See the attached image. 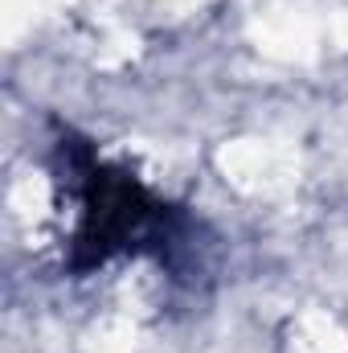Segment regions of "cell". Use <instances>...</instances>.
Instances as JSON below:
<instances>
[{"label":"cell","instance_id":"6da1fadb","mask_svg":"<svg viewBox=\"0 0 348 353\" xmlns=\"http://www.w3.org/2000/svg\"><path fill=\"white\" fill-rule=\"evenodd\" d=\"M62 157L74 176L78 226L70 239V271H94L115 255L156 251L173 239L176 210L152 189L107 161L94 157L87 140L74 132L62 136Z\"/></svg>","mask_w":348,"mask_h":353}]
</instances>
